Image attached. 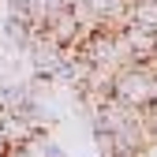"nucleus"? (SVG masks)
Segmentation results:
<instances>
[{
	"instance_id": "obj_1",
	"label": "nucleus",
	"mask_w": 157,
	"mask_h": 157,
	"mask_svg": "<svg viewBox=\"0 0 157 157\" xmlns=\"http://www.w3.org/2000/svg\"><path fill=\"white\" fill-rule=\"evenodd\" d=\"M34 131H41V127L34 124L30 112H4V116H0V135H4V142H8L11 150H19Z\"/></svg>"
},
{
	"instance_id": "obj_2",
	"label": "nucleus",
	"mask_w": 157,
	"mask_h": 157,
	"mask_svg": "<svg viewBox=\"0 0 157 157\" xmlns=\"http://www.w3.org/2000/svg\"><path fill=\"white\" fill-rule=\"evenodd\" d=\"M127 34V45L135 52V64H157V30H146V26H124Z\"/></svg>"
}]
</instances>
